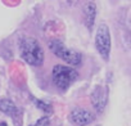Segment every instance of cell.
I'll return each mask as SVG.
<instances>
[{
  "label": "cell",
  "instance_id": "cell-9",
  "mask_svg": "<svg viewBox=\"0 0 131 126\" xmlns=\"http://www.w3.org/2000/svg\"><path fill=\"white\" fill-rule=\"evenodd\" d=\"M32 100H34L35 106H36L37 108H40L42 112H45V113H51V112H53V107H51L49 103H45V102H42V100H39V99H36V98H34V97H32Z\"/></svg>",
  "mask_w": 131,
  "mask_h": 126
},
{
  "label": "cell",
  "instance_id": "cell-8",
  "mask_svg": "<svg viewBox=\"0 0 131 126\" xmlns=\"http://www.w3.org/2000/svg\"><path fill=\"white\" fill-rule=\"evenodd\" d=\"M0 111L5 114H9L12 117H14L18 113V109L16 107V104L9 100V99H0Z\"/></svg>",
  "mask_w": 131,
  "mask_h": 126
},
{
  "label": "cell",
  "instance_id": "cell-7",
  "mask_svg": "<svg viewBox=\"0 0 131 126\" xmlns=\"http://www.w3.org/2000/svg\"><path fill=\"white\" fill-rule=\"evenodd\" d=\"M84 13H85V25H86V27L89 30H93L95 17H96V5H95V3H91V2L88 3L85 5Z\"/></svg>",
  "mask_w": 131,
  "mask_h": 126
},
{
  "label": "cell",
  "instance_id": "cell-1",
  "mask_svg": "<svg viewBox=\"0 0 131 126\" xmlns=\"http://www.w3.org/2000/svg\"><path fill=\"white\" fill-rule=\"evenodd\" d=\"M19 51L22 59L30 66L37 67L44 62V50L35 37L25 36L19 40Z\"/></svg>",
  "mask_w": 131,
  "mask_h": 126
},
{
  "label": "cell",
  "instance_id": "cell-3",
  "mask_svg": "<svg viewBox=\"0 0 131 126\" xmlns=\"http://www.w3.org/2000/svg\"><path fill=\"white\" fill-rule=\"evenodd\" d=\"M48 46L51 50V53L54 55H57L58 58H60L62 60L67 62L71 66H79L81 60H82V55L72 49H68L60 40H49L48 41Z\"/></svg>",
  "mask_w": 131,
  "mask_h": 126
},
{
  "label": "cell",
  "instance_id": "cell-6",
  "mask_svg": "<svg viewBox=\"0 0 131 126\" xmlns=\"http://www.w3.org/2000/svg\"><path fill=\"white\" fill-rule=\"evenodd\" d=\"M107 100H108L107 89L103 86H96L94 89V91L91 93V103L98 113H102L104 111V108L107 106Z\"/></svg>",
  "mask_w": 131,
  "mask_h": 126
},
{
  "label": "cell",
  "instance_id": "cell-11",
  "mask_svg": "<svg viewBox=\"0 0 131 126\" xmlns=\"http://www.w3.org/2000/svg\"><path fill=\"white\" fill-rule=\"evenodd\" d=\"M0 126H8L5 122H0Z\"/></svg>",
  "mask_w": 131,
  "mask_h": 126
},
{
  "label": "cell",
  "instance_id": "cell-10",
  "mask_svg": "<svg viewBox=\"0 0 131 126\" xmlns=\"http://www.w3.org/2000/svg\"><path fill=\"white\" fill-rule=\"evenodd\" d=\"M49 122H50L49 117H48V116H44V117L39 118V120H37L35 123H32L31 126H49Z\"/></svg>",
  "mask_w": 131,
  "mask_h": 126
},
{
  "label": "cell",
  "instance_id": "cell-5",
  "mask_svg": "<svg viewBox=\"0 0 131 126\" xmlns=\"http://www.w3.org/2000/svg\"><path fill=\"white\" fill-rule=\"evenodd\" d=\"M70 118H71V121H72L75 125H77V126H86V125L91 123V122L95 120V116H94L90 111H88V109H85V108L77 107V108H73V109H72Z\"/></svg>",
  "mask_w": 131,
  "mask_h": 126
},
{
  "label": "cell",
  "instance_id": "cell-4",
  "mask_svg": "<svg viewBox=\"0 0 131 126\" xmlns=\"http://www.w3.org/2000/svg\"><path fill=\"white\" fill-rule=\"evenodd\" d=\"M95 46L100 57L104 60H108L109 53H111V34H109L108 26L104 23H102L98 27V31L95 35Z\"/></svg>",
  "mask_w": 131,
  "mask_h": 126
},
{
  "label": "cell",
  "instance_id": "cell-2",
  "mask_svg": "<svg viewBox=\"0 0 131 126\" xmlns=\"http://www.w3.org/2000/svg\"><path fill=\"white\" fill-rule=\"evenodd\" d=\"M79 77V74L76 70H73L70 66H63V65H57L54 66L51 71V79L54 85L59 90H67L72 82Z\"/></svg>",
  "mask_w": 131,
  "mask_h": 126
}]
</instances>
